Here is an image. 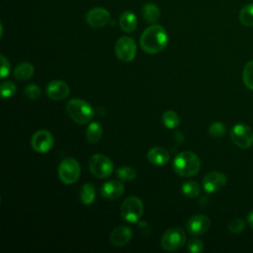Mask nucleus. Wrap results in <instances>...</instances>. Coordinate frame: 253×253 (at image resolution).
I'll return each mask as SVG.
<instances>
[{
  "instance_id": "nucleus-1",
  "label": "nucleus",
  "mask_w": 253,
  "mask_h": 253,
  "mask_svg": "<svg viewBox=\"0 0 253 253\" xmlns=\"http://www.w3.org/2000/svg\"><path fill=\"white\" fill-rule=\"evenodd\" d=\"M139 43L141 48L150 54L163 50L168 43V35L160 25H152L146 28L140 36Z\"/></svg>"
},
{
  "instance_id": "nucleus-2",
  "label": "nucleus",
  "mask_w": 253,
  "mask_h": 253,
  "mask_svg": "<svg viewBox=\"0 0 253 253\" xmlns=\"http://www.w3.org/2000/svg\"><path fill=\"white\" fill-rule=\"evenodd\" d=\"M200 158L192 151H182L173 160L174 171L182 177L195 176L200 171Z\"/></svg>"
},
{
  "instance_id": "nucleus-3",
  "label": "nucleus",
  "mask_w": 253,
  "mask_h": 253,
  "mask_svg": "<svg viewBox=\"0 0 253 253\" xmlns=\"http://www.w3.org/2000/svg\"><path fill=\"white\" fill-rule=\"evenodd\" d=\"M66 112L72 121L81 125L91 121L94 116L92 106L87 101L78 98L68 101L66 104Z\"/></svg>"
},
{
  "instance_id": "nucleus-4",
  "label": "nucleus",
  "mask_w": 253,
  "mask_h": 253,
  "mask_svg": "<svg viewBox=\"0 0 253 253\" xmlns=\"http://www.w3.org/2000/svg\"><path fill=\"white\" fill-rule=\"evenodd\" d=\"M143 213V204L138 197L129 196L127 197L121 206L122 217L129 222H137Z\"/></svg>"
},
{
  "instance_id": "nucleus-5",
  "label": "nucleus",
  "mask_w": 253,
  "mask_h": 253,
  "mask_svg": "<svg viewBox=\"0 0 253 253\" xmlns=\"http://www.w3.org/2000/svg\"><path fill=\"white\" fill-rule=\"evenodd\" d=\"M81 168L78 161L72 157L63 159L58 166V177L66 185L74 184L80 177Z\"/></svg>"
},
{
  "instance_id": "nucleus-6",
  "label": "nucleus",
  "mask_w": 253,
  "mask_h": 253,
  "mask_svg": "<svg viewBox=\"0 0 253 253\" xmlns=\"http://www.w3.org/2000/svg\"><path fill=\"white\" fill-rule=\"evenodd\" d=\"M186 243V234L180 227L167 229L161 237V247L165 251L173 252L182 248Z\"/></svg>"
},
{
  "instance_id": "nucleus-7",
  "label": "nucleus",
  "mask_w": 253,
  "mask_h": 253,
  "mask_svg": "<svg viewBox=\"0 0 253 253\" xmlns=\"http://www.w3.org/2000/svg\"><path fill=\"white\" fill-rule=\"evenodd\" d=\"M88 164L91 173L99 179L109 177L114 170V165L111 159L108 156L100 153L92 155Z\"/></svg>"
},
{
  "instance_id": "nucleus-8",
  "label": "nucleus",
  "mask_w": 253,
  "mask_h": 253,
  "mask_svg": "<svg viewBox=\"0 0 253 253\" xmlns=\"http://www.w3.org/2000/svg\"><path fill=\"white\" fill-rule=\"evenodd\" d=\"M115 52L117 57L124 62H130L136 53V45L132 38L122 37L115 45Z\"/></svg>"
},
{
  "instance_id": "nucleus-9",
  "label": "nucleus",
  "mask_w": 253,
  "mask_h": 253,
  "mask_svg": "<svg viewBox=\"0 0 253 253\" xmlns=\"http://www.w3.org/2000/svg\"><path fill=\"white\" fill-rule=\"evenodd\" d=\"M230 137L241 148H249L253 144V130L243 124H237L231 128Z\"/></svg>"
},
{
  "instance_id": "nucleus-10",
  "label": "nucleus",
  "mask_w": 253,
  "mask_h": 253,
  "mask_svg": "<svg viewBox=\"0 0 253 253\" xmlns=\"http://www.w3.org/2000/svg\"><path fill=\"white\" fill-rule=\"evenodd\" d=\"M54 138L52 134L45 129L36 131L31 138V145L33 149L39 153H45L49 151L53 145Z\"/></svg>"
},
{
  "instance_id": "nucleus-11",
  "label": "nucleus",
  "mask_w": 253,
  "mask_h": 253,
  "mask_svg": "<svg viewBox=\"0 0 253 253\" xmlns=\"http://www.w3.org/2000/svg\"><path fill=\"white\" fill-rule=\"evenodd\" d=\"M226 176L221 172L208 173L203 179V188L207 193L212 194L221 190L226 184Z\"/></svg>"
},
{
  "instance_id": "nucleus-12",
  "label": "nucleus",
  "mask_w": 253,
  "mask_h": 253,
  "mask_svg": "<svg viewBox=\"0 0 253 253\" xmlns=\"http://www.w3.org/2000/svg\"><path fill=\"white\" fill-rule=\"evenodd\" d=\"M211 225V219L205 214H196L190 217L187 221L186 227L189 233L198 236L208 231Z\"/></svg>"
},
{
  "instance_id": "nucleus-13",
  "label": "nucleus",
  "mask_w": 253,
  "mask_h": 253,
  "mask_svg": "<svg viewBox=\"0 0 253 253\" xmlns=\"http://www.w3.org/2000/svg\"><path fill=\"white\" fill-rule=\"evenodd\" d=\"M110 21V13L102 7L91 9L86 15V23L93 28H102Z\"/></svg>"
},
{
  "instance_id": "nucleus-14",
  "label": "nucleus",
  "mask_w": 253,
  "mask_h": 253,
  "mask_svg": "<svg viewBox=\"0 0 253 253\" xmlns=\"http://www.w3.org/2000/svg\"><path fill=\"white\" fill-rule=\"evenodd\" d=\"M70 89L68 85L61 80H52L46 85V95L54 101H60L68 97Z\"/></svg>"
},
{
  "instance_id": "nucleus-15",
  "label": "nucleus",
  "mask_w": 253,
  "mask_h": 253,
  "mask_svg": "<svg viewBox=\"0 0 253 253\" xmlns=\"http://www.w3.org/2000/svg\"><path fill=\"white\" fill-rule=\"evenodd\" d=\"M132 236V230L130 227L126 225H120L113 229L110 234V241L114 246L123 247L125 246Z\"/></svg>"
},
{
  "instance_id": "nucleus-16",
  "label": "nucleus",
  "mask_w": 253,
  "mask_h": 253,
  "mask_svg": "<svg viewBox=\"0 0 253 253\" xmlns=\"http://www.w3.org/2000/svg\"><path fill=\"white\" fill-rule=\"evenodd\" d=\"M124 184L117 180L108 181L101 187V195L107 200H116L120 198L124 194Z\"/></svg>"
},
{
  "instance_id": "nucleus-17",
  "label": "nucleus",
  "mask_w": 253,
  "mask_h": 253,
  "mask_svg": "<svg viewBox=\"0 0 253 253\" xmlns=\"http://www.w3.org/2000/svg\"><path fill=\"white\" fill-rule=\"evenodd\" d=\"M146 158L151 164L155 166H162L168 163L170 159V155L165 148L160 146H155L148 150L146 154Z\"/></svg>"
},
{
  "instance_id": "nucleus-18",
  "label": "nucleus",
  "mask_w": 253,
  "mask_h": 253,
  "mask_svg": "<svg viewBox=\"0 0 253 253\" xmlns=\"http://www.w3.org/2000/svg\"><path fill=\"white\" fill-rule=\"evenodd\" d=\"M120 27L126 33H131L136 29L137 19L131 11H125L120 17Z\"/></svg>"
},
{
  "instance_id": "nucleus-19",
  "label": "nucleus",
  "mask_w": 253,
  "mask_h": 253,
  "mask_svg": "<svg viewBox=\"0 0 253 253\" xmlns=\"http://www.w3.org/2000/svg\"><path fill=\"white\" fill-rule=\"evenodd\" d=\"M35 72V67L30 62H22L14 69V76L20 81L30 79Z\"/></svg>"
},
{
  "instance_id": "nucleus-20",
  "label": "nucleus",
  "mask_w": 253,
  "mask_h": 253,
  "mask_svg": "<svg viewBox=\"0 0 253 253\" xmlns=\"http://www.w3.org/2000/svg\"><path fill=\"white\" fill-rule=\"evenodd\" d=\"M86 138L90 143H97L103 135V127L100 123L92 122L86 128Z\"/></svg>"
},
{
  "instance_id": "nucleus-21",
  "label": "nucleus",
  "mask_w": 253,
  "mask_h": 253,
  "mask_svg": "<svg viewBox=\"0 0 253 253\" xmlns=\"http://www.w3.org/2000/svg\"><path fill=\"white\" fill-rule=\"evenodd\" d=\"M141 13H142L143 18L149 23H155L160 16L159 8L153 3L144 4V6L142 7V10H141Z\"/></svg>"
},
{
  "instance_id": "nucleus-22",
  "label": "nucleus",
  "mask_w": 253,
  "mask_h": 253,
  "mask_svg": "<svg viewBox=\"0 0 253 253\" xmlns=\"http://www.w3.org/2000/svg\"><path fill=\"white\" fill-rule=\"evenodd\" d=\"M95 188L91 183H86L82 186L80 190V200L84 205L89 206L93 204L95 201Z\"/></svg>"
},
{
  "instance_id": "nucleus-23",
  "label": "nucleus",
  "mask_w": 253,
  "mask_h": 253,
  "mask_svg": "<svg viewBox=\"0 0 253 253\" xmlns=\"http://www.w3.org/2000/svg\"><path fill=\"white\" fill-rule=\"evenodd\" d=\"M181 191L187 198H196L201 193V187L196 181H185L181 186Z\"/></svg>"
},
{
  "instance_id": "nucleus-24",
  "label": "nucleus",
  "mask_w": 253,
  "mask_h": 253,
  "mask_svg": "<svg viewBox=\"0 0 253 253\" xmlns=\"http://www.w3.org/2000/svg\"><path fill=\"white\" fill-rule=\"evenodd\" d=\"M239 21L246 27H253V3L246 4L241 8Z\"/></svg>"
},
{
  "instance_id": "nucleus-25",
  "label": "nucleus",
  "mask_w": 253,
  "mask_h": 253,
  "mask_svg": "<svg viewBox=\"0 0 253 253\" xmlns=\"http://www.w3.org/2000/svg\"><path fill=\"white\" fill-rule=\"evenodd\" d=\"M162 122L163 125L170 129L176 128L180 125V119L177 113L173 110H168L163 113L162 115Z\"/></svg>"
},
{
  "instance_id": "nucleus-26",
  "label": "nucleus",
  "mask_w": 253,
  "mask_h": 253,
  "mask_svg": "<svg viewBox=\"0 0 253 253\" xmlns=\"http://www.w3.org/2000/svg\"><path fill=\"white\" fill-rule=\"evenodd\" d=\"M116 175L119 179H121L123 181L130 182L135 178L136 173H135V170L133 168H131L130 166H122L117 169Z\"/></svg>"
},
{
  "instance_id": "nucleus-27",
  "label": "nucleus",
  "mask_w": 253,
  "mask_h": 253,
  "mask_svg": "<svg viewBox=\"0 0 253 253\" xmlns=\"http://www.w3.org/2000/svg\"><path fill=\"white\" fill-rule=\"evenodd\" d=\"M242 78L245 86L251 90H253V60L248 61L242 72Z\"/></svg>"
},
{
  "instance_id": "nucleus-28",
  "label": "nucleus",
  "mask_w": 253,
  "mask_h": 253,
  "mask_svg": "<svg viewBox=\"0 0 253 253\" xmlns=\"http://www.w3.org/2000/svg\"><path fill=\"white\" fill-rule=\"evenodd\" d=\"M226 131V127L224 126V124L220 123V122H215L213 124H211L209 127V133L216 138L222 137L225 134Z\"/></svg>"
},
{
  "instance_id": "nucleus-29",
  "label": "nucleus",
  "mask_w": 253,
  "mask_h": 253,
  "mask_svg": "<svg viewBox=\"0 0 253 253\" xmlns=\"http://www.w3.org/2000/svg\"><path fill=\"white\" fill-rule=\"evenodd\" d=\"M0 90H1V96L4 99L12 97L15 92H16V86L13 82L11 81H4L0 85Z\"/></svg>"
},
{
  "instance_id": "nucleus-30",
  "label": "nucleus",
  "mask_w": 253,
  "mask_h": 253,
  "mask_svg": "<svg viewBox=\"0 0 253 253\" xmlns=\"http://www.w3.org/2000/svg\"><path fill=\"white\" fill-rule=\"evenodd\" d=\"M227 228L231 233H239L245 228V221L241 218H233L228 222Z\"/></svg>"
},
{
  "instance_id": "nucleus-31",
  "label": "nucleus",
  "mask_w": 253,
  "mask_h": 253,
  "mask_svg": "<svg viewBox=\"0 0 253 253\" xmlns=\"http://www.w3.org/2000/svg\"><path fill=\"white\" fill-rule=\"evenodd\" d=\"M24 94L27 98L35 100L41 96V89L37 84H30L25 88Z\"/></svg>"
},
{
  "instance_id": "nucleus-32",
  "label": "nucleus",
  "mask_w": 253,
  "mask_h": 253,
  "mask_svg": "<svg viewBox=\"0 0 253 253\" xmlns=\"http://www.w3.org/2000/svg\"><path fill=\"white\" fill-rule=\"evenodd\" d=\"M187 250L192 253H201L204 251V243L198 238H193L189 241Z\"/></svg>"
},
{
  "instance_id": "nucleus-33",
  "label": "nucleus",
  "mask_w": 253,
  "mask_h": 253,
  "mask_svg": "<svg viewBox=\"0 0 253 253\" xmlns=\"http://www.w3.org/2000/svg\"><path fill=\"white\" fill-rule=\"evenodd\" d=\"M0 58H1L0 75H1V78H5L10 73V63H9L8 59L3 54L0 55Z\"/></svg>"
},
{
  "instance_id": "nucleus-34",
  "label": "nucleus",
  "mask_w": 253,
  "mask_h": 253,
  "mask_svg": "<svg viewBox=\"0 0 253 253\" xmlns=\"http://www.w3.org/2000/svg\"><path fill=\"white\" fill-rule=\"evenodd\" d=\"M247 222L250 225V227L253 229V211H251L247 215Z\"/></svg>"
}]
</instances>
